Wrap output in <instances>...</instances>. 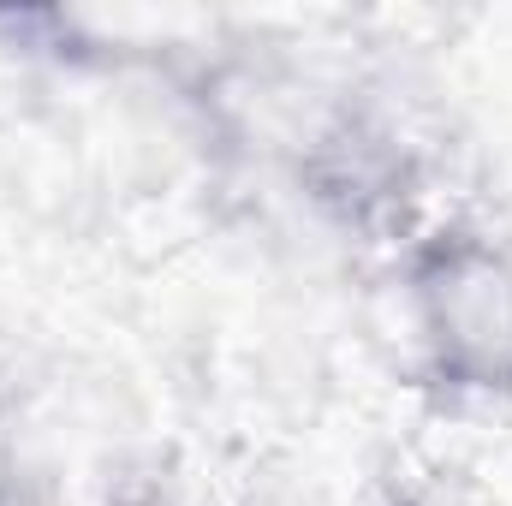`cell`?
Returning <instances> with one entry per match:
<instances>
[{"label":"cell","mask_w":512,"mask_h":506,"mask_svg":"<svg viewBox=\"0 0 512 506\" xmlns=\"http://www.w3.org/2000/svg\"><path fill=\"white\" fill-rule=\"evenodd\" d=\"M417 322L459 387H512V262L483 239H435L417 262Z\"/></svg>","instance_id":"1"}]
</instances>
